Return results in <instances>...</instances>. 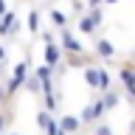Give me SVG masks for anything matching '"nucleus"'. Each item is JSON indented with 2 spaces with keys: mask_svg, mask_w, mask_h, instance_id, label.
Instances as JSON below:
<instances>
[{
  "mask_svg": "<svg viewBox=\"0 0 135 135\" xmlns=\"http://www.w3.org/2000/svg\"><path fill=\"white\" fill-rule=\"evenodd\" d=\"M59 45L65 54H84V45L70 34V28H59Z\"/></svg>",
  "mask_w": 135,
  "mask_h": 135,
  "instance_id": "obj_1",
  "label": "nucleus"
},
{
  "mask_svg": "<svg viewBox=\"0 0 135 135\" xmlns=\"http://www.w3.org/2000/svg\"><path fill=\"white\" fill-rule=\"evenodd\" d=\"M59 129L65 135H76V132H82L84 124H82V118L73 115V113H65V115H59Z\"/></svg>",
  "mask_w": 135,
  "mask_h": 135,
  "instance_id": "obj_2",
  "label": "nucleus"
},
{
  "mask_svg": "<svg viewBox=\"0 0 135 135\" xmlns=\"http://www.w3.org/2000/svg\"><path fill=\"white\" fill-rule=\"evenodd\" d=\"M82 76H84V82H87V87L99 93V84H101V65H96V62H87V65L82 68Z\"/></svg>",
  "mask_w": 135,
  "mask_h": 135,
  "instance_id": "obj_3",
  "label": "nucleus"
},
{
  "mask_svg": "<svg viewBox=\"0 0 135 135\" xmlns=\"http://www.w3.org/2000/svg\"><path fill=\"white\" fill-rule=\"evenodd\" d=\"M14 34H20V20L14 11H6L0 17V37H14Z\"/></svg>",
  "mask_w": 135,
  "mask_h": 135,
  "instance_id": "obj_4",
  "label": "nucleus"
},
{
  "mask_svg": "<svg viewBox=\"0 0 135 135\" xmlns=\"http://www.w3.org/2000/svg\"><path fill=\"white\" fill-rule=\"evenodd\" d=\"M76 28H79V34H87V37H93V34L101 28V23L90 14V11H84V14H79V23H76Z\"/></svg>",
  "mask_w": 135,
  "mask_h": 135,
  "instance_id": "obj_5",
  "label": "nucleus"
},
{
  "mask_svg": "<svg viewBox=\"0 0 135 135\" xmlns=\"http://www.w3.org/2000/svg\"><path fill=\"white\" fill-rule=\"evenodd\" d=\"M93 54H96L99 59H113V56H115V45H113V40L99 37V40L93 42Z\"/></svg>",
  "mask_w": 135,
  "mask_h": 135,
  "instance_id": "obj_6",
  "label": "nucleus"
},
{
  "mask_svg": "<svg viewBox=\"0 0 135 135\" xmlns=\"http://www.w3.org/2000/svg\"><path fill=\"white\" fill-rule=\"evenodd\" d=\"M62 54H65V51H62V45H59V42H48V45H45V54H42V59H45L48 65L59 68V65H62Z\"/></svg>",
  "mask_w": 135,
  "mask_h": 135,
  "instance_id": "obj_7",
  "label": "nucleus"
},
{
  "mask_svg": "<svg viewBox=\"0 0 135 135\" xmlns=\"http://www.w3.org/2000/svg\"><path fill=\"white\" fill-rule=\"evenodd\" d=\"M31 73H34V70H31V62H28V56H25V59H20V62L11 68V76H14L17 82H23V84H25V79H28Z\"/></svg>",
  "mask_w": 135,
  "mask_h": 135,
  "instance_id": "obj_8",
  "label": "nucleus"
},
{
  "mask_svg": "<svg viewBox=\"0 0 135 135\" xmlns=\"http://www.w3.org/2000/svg\"><path fill=\"white\" fill-rule=\"evenodd\" d=\"M101 99H104V104H107V110H113V107H118L121 104V99H124V90H104L101 93Z\"/></svg>",
  "mask_w": 135,
  "mask_h": 135,
  "instance_id": "obj_9",
  "label": "nucleus"
},
{
  "mask_svg": "<svg viewBox=\"0 0 135 135\" xmlns=\"http://www.w3.org/2000/svg\"><path fill=\"white\" fill-rule=\"evenodd\" d=\"M42 107H45V110H51V113H56V110H59L56 90H45V93H42Z\"/></svg>",
  "mask_w": 135,
  "mask_h": 135,
  "instance_id": "obj_10",
  "label": "nucleus"
},
{
  "mask_svg": "<svg viewBox=\"0 0 135 135\" xmlns=\"http://www.w3.org/2000/svg\"><path fill=\"white\" fill-rule=\"evenodd\" d=\"M40 20H42V17H40V8L34 6L31 11H28V31H31L34 37H40Z\"/></svg>",
  "mask_w": 135,
  "mask_h": 135,
  "instance_id": "obj_11",
  "label": "nucleus"
},
{
  "mask_svg": "<svg viewBox=\"0 0 135 135\" xmlns=\"http://www.w3.org/2000/svg\"><path fill=\"white\" fill-rule=\"evenodd\" d=\"M48 17H51V23L56 25V28H68V23H70V20H68V14H62L59 8H51Z\"/></svg>",
  "mask_w": 135,
  "mask_h": 135,
  "instance_id": "obj_12",
  "label": "nucleus"
},
{
  "mask_svg": "<svg viewBox=\"0 0 135 135\" xmlns=\"http://www.w3.org/2000/svg\"><path fill=\"white\" fill-rule=\"evenodd\" d=\"M54 121V115H51V110H45V107H40V113H37V127H40L42 132L48 129V124Z\"/></svg>",
  "mask_w": 135,
  "mask_h": 135,
  "instance_id": "obj_13",
  "label": "nucleus"
},
{
  "mask_svg": "<svg viewBox=\"0 0 135 135\" xmlns=\"http://www.w3.org/2000/svg\"><path fill=\"white\" fill-rule=\"evenodd\" d=\"M113 87V76H110V70L104 65H101V84H99V93H104V90H110Z\"/></svg>",
  "mask_w": 135,
  "mask_h": 135,
  "instance_id": "obj_14",
  "label": "nucleus"
},
{
  "mask_svg": "<svg viewBox=\"0 0 135 135\" xmlns=\"http://www.w3.org/2000/svg\"><path fill=\"white\" fill-rule=\"evenodd\" d=\"M23 87H25V90H31V93H42V82H40V79H37L34 73L25 79V84H23Z\"/></svg>",
  "mask_w": 135,
  "mask_h": 135,
  "instance_id": "obj_15",
  "label": "nucleus"
},
{
  "mask_svg": "<svg viewBox=\"0 0 135 135\" xmlns=\"http://www.w3.org/2000/svg\"><path fill=\"white\" fill-rule=\"evenodd\" d=\"M6 87H8V93H11V99H14L17 93L23 90V82H17L14 76H8V79H6Z\"/></svg>",
  "mask_w": 135,
  "mask_h": 135,
  "instance_id": "obj_16",
  "label": "nucleus"
},
{
  "mask_svg": "<svg viewBox=\"0 0 135 135\" xmlns=\"http://www.w3.org/2000/svg\"><path fill=\"white\" fill-rule=\"evenodd\" d=\"M93 135H115V132H113V127L107 121H99V124L93 127Z\"/></svg>",
  "mask_w": 135,
  "mask_h": 135,
  "instance_id": "obj_17",
  "label": "nucleus"
},
{
  "mask_svg": "<svg viewBox=\"0 0 135 135\" xmlns=\"http://www.w3.org/2000/svg\"><path fill=\"white\" fill-rule=\"evenodd\" d=\"M8 101H11V93H8L6 84H0V107H3V104H8Z\"/></svg>",
  "mask_w": 135,
  "mask_h": 135,
  "instance_id": "obj_18",
  "label": "nucleus"
},
{
  "mask_svg": "<svg viewBox=\"0 0 135 135\" xmlns=\"http://www.w3.org/2000/svg\"><path fill=\"white\" fill-rule=\"evenodd\" d=\"M70 3H73V11H76V14H84V11H87L82 0H70Z\"/></svg>",
  "mask_w": 135,
  "mask_h": 135,
  "instance_id": "obj_19",
  "label": "nucleus"
},
{
  "mask_svg": "<svg viewBox=\"0 0 135 135\" xmlns=\"http://www.w3.org/2000/svg\"><path fill=\"white\" fill-rule=\"evenodd\" d=\"M6 59H8V51H6V45H0V62L6 65Z\"/></svg>",
  "mask_w": 135,
  "mask_h": 135,
  "instance_id": "obj_20",
  "label": "nucleus"
},
{
  "mask_svg": "<svg viewBox=\"0 0 135 135\" xmlns=\"http://www.w3.org/2000/svg\"><path fill=\"white\" fill-rule=\"evenodd\" d=\"M42 42H54V34H51V31H42Z\"/></svg>",
  "mask_w": 135,
  "mask_h": 135,
  "instance_id": "obj_21",
  "label": "nucleus"
},
{
  "mask_svg": "<svg viewBox=\"0 0 135 135\" xmlns=\"http://www.w3.org/2000/svg\"><path fill=\"white\" fill-rule=\"evenodd\" d=\"M115 3H118V0H104V6H115Z\"/></svg>",
  "mask_w": 135,
  "mask_h": 135,
  "instance_id": "obj_22",
  "label": "nucleus"
},
{
  "mask_svg": "<svg viewBox=\"0 0 135 135\" xmlns=\"http://www.w3.org/2000/svg\"><path fill=\"white\" fill-rule=\"evenodd\" d=\"M0 79H3V62H0Z\"/></svg>",
  "mask_w": 135,
  "mask_h": 135,
  "instance_id": "obj_23",
  "label": "nucleus"
},
{
  "mask_svg": "<svg viewBox=\"0 0 135 135\" xmlns=\"http://www.w3.org/2000/svg\"><path fill=\"white\" fill-rule=\"evenodd\" d=\"M6 135H23V132H6Z\"/></svg>",
  "mask_w": 135,
  "mask_h": 135,
  "instance_id": "obj_24",
  "label": "nucleus"
},
{
  "mask_svg": "<svg viewBox=\"0 0 135 135\" xmlns=\"http://www.w3.org/2000/svg\"><path fill=\"white\" fill-rule=\"evenodd\" d=\"M0 135H6V132H3V127H0Z\"/></svg>",
  "mask_w": 135,
  "mask_h": 135,
  "instance_id": "obj_25",
  "label": "nucleus"
},
{
  "mask_svg": "<svg viewBox=\"0 0 135 135\" xmlns=\"http://www.w3.org/2000/svg\"><path fill=\"white\" fill-rule=\"evenodd\" d=\"M132 84H135V73H132Z\"/></svg>",
  "mask_w": 135,
  "mask_h": 135,
  "instance_id": "obj_26",
  "label": "nucleus"
},
{
  "mask_svg": "<svg viewBox=\"0 0 135 135\" xmlns=\"http://www.w3.org/2000/svg\"><path fill=\"white\" fill-rule=\"evenodd\" d=\"M76 135H82V132H76Z\"/></svg>",
  "mask_w": 135,
  "mask_h": 135,
  "instance_id": "obj_27",
  "label": "nucleus"
}]
</instances>
